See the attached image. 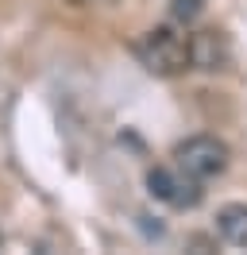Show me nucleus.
<instances>
[{"label":"nucleus","instance_id":"obj_7","mask_svg":"<svg viewBox=\"0 0 247 255\" xmlns=\"http://www.w3.org/2000/svg\"><path fill=\"white\" fill-rule=\"evenodd\" d=\"M66 4H77V8H85V4H93V0H66Z\"/></svg>","mask_w":247,"mask_h":255},{"label":"nucleus","instance_id":"obj_5","mask_svg":"<svg viewBox=\"0 0 247 255\" xmlns=\"http://www.w3.org/2000/svg\"><path fill=\"white\" fill-rule=\"evenodd\" d=\"M216 232L232 248H247V205L244 201H232V205H224L216 213Z\"/></svg>","mask_w":247,"mask_h":255},{"label":"nucleus","instance_id":"obj_4","mask_svg":"<svg viewBox=\"0 0 247 255\" xmlns=\"http://www.w3.org/2000/svg\"><path fill=\"white\" fill-rule=\"evenodd\" d=\"M228 58H232V50H228L224 31H216V27H201V31L189 35V66H193V70L216 74V70L228 66Z\"/></svg>","mask_w":247,"mask_h":255},{"label":"nucleus","instance_id":"obj_6","mask_svg":"<svg viewBox=\"0 0 247 255\" xmlns=\"http://www.w3.org/2000/svg\"><path fill=\"white\" fill-rule=\"evenodd\" d=\"M205 12V0H170V16L174 23H193Z\"/></svg>","mask_w":247,"mask_h":255},{"label":"nucleus","instance_id":"obj_2","mask_svg":"<svg viewBox=\"0 0 247 255\" xmlns=\"http://www.w3.org/2000/svg\"><path fill=\"white\" fill-rule=\"evenodd\" d=\"M228 162H232V151L216 135H189V139H182L174 147V166H182L185 174L197 178V182H209V178L224 174Z\"/></svg>","mask_w":247,"mask_h":255},{"label":"nucleus","instance_id":"obj_3","mask_svg":"<svg viewBox=\"0 0 247 255\" xmlns=\"http://www.w3.org/2000/svg\"><path fill=\"white\" fill-rule=\"evenodd\" d=\"M147 190L154 201H162L170 209H197L201 205V182L189 178L182 166H151L147 170Z\"/></svg>","mask_w":247,"mask_h":255},{"label":"nucleus","instance_id":"obj_1","mask_svg":"<svg viewBox=\"0 0 247 255\" xmlns=\"http://www.w3.org/2000/svg\"><path fill=\"white\" fill-rule=\"evenodd\" d=\"M135 54H139V62L151 74H158V78H178L185 70H193L189 66V35H178V27H170V23L139 35Z\"/></svg>","mask_w":247,"mask_h":255}]
</instances>
